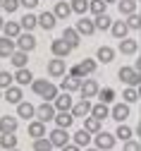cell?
I'll return each mask as SVG.
<instances>
[{
	"label": "cell",
	"instance_id": "obj_49",
	"mask_svg": "<svg viewBox=\"0 0 141 151\" xmlns=\"http://www.w3.org/2000/svg\"><path fill=\"white\" fill-rule=\"evenodd\" d=\"M62 151H82V146H77V144L72 142V144H65V146H62Z\"/></svg>",
	"mask_w": 141,
	"mask_h": 151
},
{
	"label": "cell",
	"instance_id": "obj_52",
	"mask_svg": "<svg viewBox=\"0 0 141 151\" xmlns=\"http://www.w3.org/2000/svg\"><path fill=\"white\" fill-rule=\"evenodd\" d=\"M84 151H100V149H84Z\"/></svg>",
	"mask_w": 141,
	"mask_h": 151
},
{
	"label": "cell",
	"instance_id": "obj_28",
	"mask_svg": "<svg viewBox=\"0 0 141 151\" xmlns=\"http://www.w3.org/2000/svg\"><path fill=\"white\" fill-rule=\"evenodd\" d=\"M136 50H139V43L134 39H122L120 41V53L122 55H134Z\"/></svg>",
	"mask_w": 141,
	"mask_h": 151
},
{
	"label": "cell",
	"instance_id": "obj_41",
	"mask_svg": "<svg viewBox=\"0 0 141 151\" xmlns=\"http://www.w3.org/2000/svg\"><path fill=\"white\" fill-rule=\"evenodd\" d=\"M34 151H53L50 139H46V137H41V139H34Z\"/></svg>",
	"mask_w": 141,
	"mask_h": 151
},
{
	"label": "cell",
	"instance_id": "obj_21",
	"mask_svg": "<svg viewBox=\"0 0 141 151\" xmlns=\"http://www.w3.org/2000/svg\"><path fill=\"white\" fill-rule=\"evenodd\" d=\"M14 82H17L19 86H26V84H31V82H34V74H31V70H29V67H19V70L14 72Z\"/></svg>",
	"mask_w": 141,
	"mask_h": 151
},
{
	"label": "cell",
	"instance_id": "obj_38",
	"mask_svg": "<svg viewBox=\"0 0 141 151\" xmlns=\"http://www.w3.org/2000/svg\"><path fill=\"white\" fill-rule=\"evenodd\" d=\"M69 5H72V12H77L79 17L89 12V0H72Z\"/></svg>",
	"mask_w": 141,
	"mask_h": 151
},
{
	"label": "cell",
	"instance_id": "obj_31",
	"mask_svg": "<svg viewBox=\"0 0 141 151\" xmlns=\"http://www.w3.org/2000/svg\"><path fill=\"white\" fill-rule=\"evenodd\" d=\"M117 7H120V14L122 17H129V14L136 12V0H120Z\"/></svg>",
	"mask_w": 141,
	"mask_h": 151
},
{
	"label": "cell",
	"instance_id": "obj_1",
	"mask_svg": "<svg viewBox=\"0 0 141 151\" xmlns=\"http://www.w3.org/2000/svg\"><path fill=\"white\" fill-rule=\"evenodd\" d=\"M31 89H34L36 96H41L43 101H53L57 96V86L53 82H48V79H34L31 82Z\"/></svg>",
	"mask_w": 141,
	"mask_h": 151
},
{
	"label": "cell",
	"instance_id": "obj_51",
	"mask_svg": "<svg viewBox=\"0 0 141 151\" xmlns=\"http://www.w3.org/2000/svg\"><path fill=\"white\" fill-rule=\"evenodd\" d=\"M105 3H108V5H110V3H120V0H105Z\"/></svg>",
	"mask_w": 141,
	"mask_h": 151
},
{
	"label": "cell",
	"instance_id": "obj_39",
	"mask_svg": "<svg viewBox=\"0 0 141 151\" xmlns=\"http://www.w3.org/2000/svg\"><path fill=\"white\" fill-rule=\"evenodd\" d=\"M0 146L5 151L7 149H17V137L14 134H0Z\"/></svg>",
	"mask_w": 141,
	"mask_h": 151
},
{
	"label": "cell",
	"instance_id": "obj_2",
	"mask_svg": "<svg viewBox=\"0 0 141 151\" xmlns=\"http://www.w3.org/2000/svg\"><path fill=\"white\" fill-rule=\"evenodd\" d=\"M96 67H98V63H96V60L84 58L79 65H74V67L69 70V74H72V77H79V79H82V77H86V74H93V72H96Z\"/></svg>",
	"mask_w": 141,
	"mask_h": 151
},
{
	"label": "cell",
	"instance_id": "obj_42",
	"mask_svg": "<svg viewBox=\"0 0 141 151\" xmlns=\"http://www.w3.org/2000/svg\"><path fill=\"white\" fill-rule=\"evenodd\" d=\"M122 101H125V103H134V101H139V93H136L134 86H127V89L122 91Z\"/></svg>",
	"mask_w": 141,
	"mask_h": 151
},
{
	"label": "cell",
	"instance_id": "obj_8",
	"mask_svg": "<svg viewBox=\"0 0 141 151\" xmlns=\"http://www.w3.org/2000/svg\"><path fill=\"white\" fill-rule=\"evenodd\" d=\"M50 50H53V55H55V58H67V55L74 50L65 39H62V36H60V39H55L53 43H50Z\"/></svg>",
	"mask_w": 141,
	"mask_h": 151
},
{
	"label": "cell",
	"instance_id": "obj_25",
	"mask_svg": "<svg viewBox=\"0 0 141 151\" xmlns=\"http://www.w3.org/2000/svg\"><path fill=\"white\" fill-rule=\"evenodd\" d=\"M112 58H115V50H112L110 46H100L98 53H96V60H98V63H103V65L112 63Z\"/></svg>",
	"mask_w": 141,
	"mask_h": 151
},
{
	"label": "cell",
	"instance_id": "obj_34",
	"mask_svg": "<svg viewBox=\"0 0 141 151\" xmlns=\"http://www.w3.org/2000/svg\"><path fill=\"white\" fill-rule=\"evenodd\" d=\"M55 17H57V19H67V17L72 14V5L69 3H55Z\"/></svg>",
	"mask_w": 141,
	"mask_h": 151
},
{
	"label": "cell",
	"instance_id": "obj_9",
	"mask_svg": "<svg viewBox=\"0 0 141 151\" xmlns=\"http://www.w3.org/2000/svg\"><path fill=\"white\" fill-rule=\"evenodd\" d=\"M48 74L50 77H65V70H67V65H65V58H55V60H48Z\"/></svg>",
	"mask_w": 141,
	"mask_h": 151
},
{
	"label": "cell",
	"instance_id": "obj_4",
	"mask_svg": "<svg viewBox=\"0 0 141 151\" xmlns=\"http://www.w3.org/2000/svg\"><path fill=\"white\" fill-rule=\"evenodd\" d=\"M14 43H17V50H24V53H31L34 48H36V36L31 34V31H22L14 39Z\"/></svg>",
	"mask_w": 141,
	"mask_h": 151
},
{
	"label": "cell",
	"instance_id": "obj_54",
	"mask_svg": "<svg viewBox=\"0 0 141 151\" xmlns=\"http://www.w3.org/2000/svg\"><path fill=\"white\" fill-rule=\"evenodd\" d=\"M7 151H19V149H7Z\"/></svg>",
	"mask_w": 141,
	"mask_h": 151
},
{
	"label": "cell",
	"instance_id": "obj_16",
	"mask_svg": "<svg viewBox=\"0 0 141 151\" xmlns=\"http://www.w3.org/2000/svg\"><path fill=\"white\" fill-rule=\"evenodd\" d=\"M55 22H57L55 12H41V14H38V27H41L43 31H53L55 29Z\"/></svg>",
	"mask_w": 141,
	"mask_h": 151
},
{
	"label": "cell",
	"instance_id": "obj_43",
	"mask_svg": "<svg viewBox=\"0 0 141 151\" xmlns=\"http://www.w3.org/2000/svg\"><path fill=\"white\" fill-rule=\"evenodd\" d=\"M98 99L103 101V103H112V99H115V89H110V86L100 89V91H98Z\"/></svg>",
	"mask_w": 141,
	"mask_h": 151
},
{
	"label": "cell",
	"instance_id": "obj_30",
	"mask_svg": "<svg viewBox=\"0 0 141 151\" xmlns=\"http://www.w3.org/2000/svg\"><path fill=\"white\" fill-rule=\"evenodd\" d=\"M93 24H96V29H100V31H108V29L112 27V19H110L108 12H103V14H96Z\"/></svg>",
	"mask_w": 141,
	"mask_h": 151
},
{
	"label": "cell",
	"instance_id": "obj_24",
	"mask_svg": "<svg viewBox=\"0 0 141 151\" xmlns=\"http://www.w3.org/2000/svg\"><path fill=\"white\" fill-rule=\"evenodd\" d=\"M60 89H62V91H79V89H82V79H79V77H72V74H69V77H65L62 82H60Z\"/></svg>",
	"mask_w": 141,
	"mask_h": 151
},
{
	"label": "cell",
	"instance_id": "obj_11",
	"mask_svg": "<svg viewBox=\"0 0 141 151\" xmlns=\"http://www.w3.org/2000/svg\"><path fill=\"white\" fill-rule=\"evenodd\" d=\"M91 108H93V103H91L89 99H82L79 103H74V106H72V115H74V120H77V118H86V115H91Z\"/></svg>",
	"mask_w": 141,
	"mask_h": 151
},
{
	"label": "cell",
	"instance_id": "obj_55",
	"mask_svg": "<svg viewBox=\"0 0 141 151\" xmlns=\"http://www.w3.org/2000/svg\"><path fill=\"white\" fill-rule=\"evenodd\" d=\"M0 10H3V0H0Z\"/></svg>",
	"mask_w": 141,
	"mask_h": 151
},
{
	"label": "cell",
	"instance_id": "obj_13",
	"mask_svg": "<svg viewBox=\"0 0 141 151\" xmlns=\"http://www.w3.org/2000/svg\"><path fill=\"white\" fill-rule=\"evenodd\" d=\"M110 118L117 120V122H125L129 118V103H115L110 108Z\"/></svg>",
	"mask_w": 141,
	"mask_h": 151
},
{
	"label": "cell",
	"instance_id": "obj_15",
	"mask_svg": "<svg viewBox=\"0 0 141 151\" xmlns=\"http://www.w3.org/2000/svg\"><path fill=\"white\" fill-rule=\"evenodd\" d=\"M3 99H5L7 103H14V106H17V103H22V99H24L22 86H19V84H17V86H7L5 93H3Z\"/></svg>",
	"mask_w": 141,
	"mask_h": 151
},
{
	"label": "cell",
	"instance_id": "obj_50",
	"mask_svg": "<svg viewBox=\"0 0 141 151\" xmlns=\"http://www.w3.org/2000/svg\"><path fill=\"white\" fill-rule=\"evenodd\" d=\"M3 27H5V22H3V17H0V31H3Z\"/></svg>",
	"mask_w": 141,
	"mask_h": 151
},
{
	"label": "cell",
	"instance_id": "obj_19",
	"mask_svg": "<svg viewBox=\"0 0 141 151\" xmlns=\"http://www.w3.org/2000/svg\"><path fill=\"white\" fill-rule=\"evenodd\" d=\"M17 50L14 39H7V36H0V58H10V55Z\"/></svg>",
	"mask_w": 141,
	"mask_h": 151
},
{
	"label": "cell",
	"instance_id": "obj_32",
	"mask_svg": "<svg viewBox=\"0 0 141 151\" xmlns=\"http://www.w3.org/2000/svg\"><path fill=\"white\" fill-rule=\"evenodd\" d=\"M91 115H93V118H98V120H105V118L110 115L108 103H103V101H100V103H96V106L91 108Z\"/></svg>",
	"mask_w": 141,
	"mask_h": 151
},
{
	"label": "cell",
	"instance_id": "obj_14",
	"mask_svg": "<svg viewBox=\"0 0 141 151\" xmlns=\"http://www.w3.org/2000/svg\"><path fill=\"white\" fill-rule=\"evenodd\" d=\"M17 127H19L17 118H12V115H3L0 118V134H14Z\"/></svg>",
	"mask_w": 141,
	"mask_h": 151
},
{
	"label": "cell",
	"instance_id": "obj_7",
	"mask_svg": "<svg viewBox=\"0 0 141 151\" xmlns=\"http://www.w3.org/2000/svg\"><path fill=\"white\" fill-rule=\"evenodd\" d=\"M96 149H100V151H110V149H115V142H117V137L115 134H110V132H96Z\"/></svg>",
	"mask_w": 141,
	"mask_h": 151
},
{
	"label": "cell",
	"instance_id": "obj_45",
	"mask_svg": "<svg viewBox=\"0 0 141 151\" xmlns=\"http://www.w3.org/2000/svg\"><path fill=\"white\" fill-rule=\"evenodd\" d=\"M127 27H129V29H141V17H139L136 12L127 17Z\"/></svg>",
	"mask_w": 141,
	"mask_h": 151
},
{
	"label": "cell",
	"instance_id": "obj_12",
	"mask_svg": "<svg viewBox=\"0 0 141 151\" xmlns=\"http://www.w3.org/2000/svg\"><path fill=\"white\" fill-rule=\"evenodd\" d=\"M53 106H55V110H72L74 101H72V96H69V91L57 93V96L53 99Z\"/></svg>",
	"mask_w": 141,
	"mask_h": 151
},
{
	"label": "cell",
	"instance_id": "obj_35",
	"mask_svg": "<svg viewBox=\"0 0 141 151\" xmlns=\"http://www.w3.org/2000/svg\"><path fill=\"white\" fill-rule=\"evenodd\" d=\"M100 125H103V120H98V118H84V129H89L91 134H96V132H100Z\"/></svg>",
	"mask_w": 141,
	"mask_h": 151
},
{
	"label": "cell",
	"instance_id": "obj_6",
	"mask_svg": "<svg viewBox=\"0 0 141 151\" xmlns=\"http://www.w3.org/2000/svg\"><path fill=\"white\" fill-rule=\"evenodd\" d=\"M55 106H53V101H43L41 106L36 108V120H41V122H50V120H55Z\"/></svg>",
	"mask_w": 141,
	"mask_h": 151
},
{
	"label": "cell",
	"instance_id": "obj_27",
	"mask_svg": "<svg viewBox=\"0 0 141 151\" xmlns=\"http://www.w3.org/2000/svg\"><path fill=\"white\" fill-rule=\"evenodd\" d=\"M72 139H74V144H77V146H84V149H86V146H89V142H91V132L82 127V129H77V132H74V137H72Z\"/></svg>",
	"mask_w": 141,
	"mask_h": 151
},
{
	"label": "cell",
	"instance_id": "obj_3",
	"mask_svg": "<svg viewBox=\"0 0 141 151\" xmlns=\"http://www.w3.org/2000/svg\"><path fill=\"white\" fill-rule=\"evenodd\" d=\"M117 77L122 79L127 86H136L139 82H141V74H139V70L136 67H127V65H122L117 70Z\"/></svg>",
	"mask_w": 141,
	"mask_h": 151
},
{
	"label": "cell",
	"instance_id": "obj_26",
	"mask_svg": "<svg viewBox=\"0 0 141 151\" xmlns=\"http://www.w3.org/2000/svg\"><path fill=\"white\" fill-rule=\"evenodd\" d=\"M79 36H82V34H79V31H77L74 27H67V29L62 31V39H65V41H67V43H69L72 48H77V46H79V41H82Z\"/></svg>",
	"mask_w": 141,
	"mask_h": 151
},
{
	"label": "cell",
	"instance_id": "obj_29",
	"mask_svg": "<svg viewBox=\"0 0 141 151\" xmlns=\"http://www.w3.org/2000/svg\"><path fill=\"white\" fill-rule=\"evenodd\" d=\"M26 60H29V53H24V50H14L12 55H10V63L19 70V67H26Z\"/></svg>",
	"mask_w": 141,
	"mask_h": 151
},
{
	"label": "cell",
	"instance_id": "obj_46",
	"mask_svg": "<svg viewBox=\"0 0 141 151\" xmlns=\"http://www.w3.org/2000/svg\"><path fill=\"white\" fill-rule=\"evenodd\" d=\"M17 7H19V0H3V10H5L7 14H12Z\"/></svg>",
	"mask_w": 141,
	"mask_h": 151
},
{
	"label": "cell",
	"instance_id": "obj_5",
	"mask_svg": "<svg viewBox=\"0 0 141 151\" xmlns=\"http://www.w3.org/2000/svg\"><path fill=\"white\" fill-rule=\"evenodd\" d=\"M48 139H50L53 149H62L65 144H69V132H67L65 127H55L50 134H48Z\"/></svg>",
	"mask_w": 141,
	"mask_h": 151
},
{
	"label": "cell",
	"instance_id": "obj_22",
	"mask_svg": "<svg viewBox=\"0 0 141 151\" xmlns=\"http://www.w3.org/2000/svg\"><path fill=\"white\" fill-rule=\"evenodd\" d=\"M110 34L115 36L117 41H122V39H127V34H129V27H127V22H112V27H110Z\"/></svg>",
	"mask_w": 141,
	"mask_h": 151
},
{
	"label": "cell",
	"instance_id": "obj_33",
	"mask_svg": "<svg viewBox=\"0 0 141 151\" xmlns=\"http://www.w3.org/2000/svg\"><path fill=\"white\" fill-rule=\"evenodd\" d=\"M3 31H5L7 39H17V36L22 34V24H19V22H5Z\"/></svg>",
	"mask_w": 141,
	"mask_h": 151
},
{
	"label": "cell",
	"instance_id": "obj_47",
	"mask_svg": "<svg viewBox=\"0 0 141 151\" xmlns=\"http://www.w3.org/2000/svg\"><path fill=\"white\" fill-rule=\"evenodd\" d=\"M122 151H141V144H139V142H134V139H127Z\"/></svg>",
	"mask_w": 141,
	"mask_h": 151
},
{
	"label": "cell",
	"instance_id": "obj_44",
	"mask_svg": "<svg viewBox=\"0 0 141 151\" xmlns=\"http://www.w3.org/2000/svg\"><path fill=\"white\" fill-rule=\"evenodd\" d=\"M12 82H14V74H10V72H0V89H7V86H12Z\"/></svg>",
	"mask_w": 141,
	"mask_h": 151
},
{
	"label": "cell",
	"instance_id": "obj_37",
	"mask_svg": "<svg viewBox=\"0 0 141 151\" xmlns=\"http://www.w3.org/2000/svg\"><path fill=\"white\" fill-rule=\"evenodd\" d=\"M108 10V3L105 0H89V12H93V14H103Z\"/></svg>",
	"mask_w": 141,
	"mask_h": 151
},
{
	"label": "cell",
	"instance_id": "obj_48",
	"mask_svg": "<svg viewBox=\"0 0 141 151\" xmlns=\"http://www.w3.org/2000/svg\"><path fill=\"white\" fill-rule=\"evenodd\" d=\"M19 5L26 7V10H34V7L38 5V0H19Z\"/></svg>",
	"mask_w": 141,
	"mask_h": 151
},
{
	"label": "cell",
	"instance_id": "obj_23",
	"mask_svg": "<svg viewBox=\"0 0 141 151\" xmlns=\"http://www.w3.org/2000/svg\"><path fill=\"white\" fill-rule=\"evenodd\" d=\"M17 118H24V120H31V118H36V108H34L31 103H26V101L17 103Z\"/></svg>",
	"mask_w": 141,
	"mask_h": 151
},
{
	"label": "cell",
	"instance_id": "obj_36",
	"mask_svg": "<svg viewBox=\"0 0 141 151\" xmlns=\"http://www.w3.org/2000/svg\"><path fill=\"white\" fill-rule=\"evenodd\" d=\"M19 24H22V29H26V31H31L36 24H38V17L36 14H31V12H26L22 19H19Z\"/></svg>",
	"mask_w": 141,
	"mask_h": 151
},
{
	"label": "cell",
	"instance_id": "obj_17",
	"mask_svg": "<svg viewBox=\"0 0 141 151\" xmlns=\"http://www.w3.org/2000/svg\"><path fill=\"white\" fill-rule=\"evenodd\" d=\"M79 34H82V36H91L93 31H96V24L89 19V17L86 14H82V17H79V22H77V27H74Z\"/></svg>",
	"mask_w": 141,
	"mask_h": 151
},
{
	"label": "cell",
	"instance_id": "obj_20",
	"mask_svg": "<svg viewBox=\"0 0 141 151\" xmlns=\"http://www.w3.org/2000/svg\"><path fill=\"white\" fill-rule=\"evenodd\" d=\"M26 132H29V137L41 139V137H46V122H41V120H31L29 127H26Z\"/></svg>",
	"mask_w": 141,
	"mask_h": 151
},
{
	"label": "cell",
	"instance_id": "obj_10",
	"mask_svg": "<svg viewBox=\"0 0 141 151\" xmlns=\"http://www.w3.org/2000/svg\"><path fill=\"white\" fill-rule=\"evenodd\" d=\"M82 99H96L98 96V91H100V86H98V82L96 79H84L82 82Z\"/></svg>",
	"mask_w": 141,
	"mask_h": 151
},
{
	"label": "cell",
	"instance_id": "obj_53",
	"mask_svg": "<svg viewBox=\"0 0 141 151\" xmlns=\"http://www.w3.org/2000/svg\"><path fill=\"white\" fill-rule=\"evenodd\" d=\"M0 101H3V89H0Z\"/></svg>",
	"mask_w": 141,
	"mask_h": 151
},
{
	"label": "cell",
	"instance_id": "obj_40",
	"mask_svg": "<svg viewBox=\"0 0 141 151\" xmlns=\"http://www.w3.org/2000/svg\"><path fill=\"white\" fill-rule=\"evenodd\" d=\"M115 137H117V139H122V142L132 139V127H127L125 122H120V127H117V132H115Z\"/></svg>",
	"mask_w": 141,
	"mask_h": 151
},
{
	"label": "cell",
	"instance_id": "obj_18",
	"mask_svg": "<svg viewBox=\"0 0 141 151\" xmlns=\"http://www.w3.org/2000/svg\"><path fill=\"white\" fill-rule=\"evenodd\" d=\"M72 122H74L72 110H57V113H55V125H57V127L69 129V127H72Z\"/></svg>",
	"mask_w": 141,
	"mask_h": 151
}]
</instances>
